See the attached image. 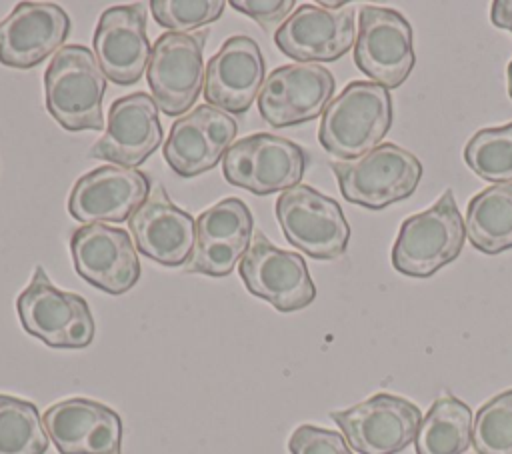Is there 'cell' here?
I'll list each match as a JSON object with an SVG mask.
<instances>
[{
  "instance_id": "cell-21",
  "label": "cell",
  "mask_w": 512,
  "mask_h": 454,
  "mask_svg": "<svg viewBox=\"0 0 512 454\" xmlns=\"http://www.w3.org/2000/svg\"><path fill=\"white\" fill-rule=\"evenodd\" d=\"M42 422L60 454H122V418L102 402L60 400Z\"/></svg>"
},
{
  "instance_id": "cell-17",
  "label": "cell",
  "mask_w": 512,
  "mask_h": 454,
  "mask_svg": "<svg viewBox=\"0 0 512 454\" xmlns=\"http://www.w3.org/2000/svg\"><path fill=\"white\" fill-rule=\"evenodd\" d=\"M158 110L156 100L146 92L116 98L108 110L104 136L88 150V158L126 168L144 164L164 138Z\"/></svg>"
},
{
  "instance_id": "cell-26",
  "label": "cell",
  "mask_w": 512,
  "mask_h": 454,
  "mask_svg": "<svg viewBox=\"0 0 512 454\" xmlns=\"http://www.w3.org/2000/svg\"><path fill=\"white\" fill-rule=\"evenodd\" d=\"M48 432L38 408L22 398L0 394V454H46Z\"/></svg>"
},
{
  "instance_id": "cell-8",
  "label": "cell",
  "mask_w": 512,
  "mask_h": 454,
  "mask_svg": "<svg viewBox=\"0 0 512 454\" xmlns=\"http://www.w3.org/2000/svg\"><path fill=\"white\" fill-rule=\"evenodd\" d=\"M208 30L198 34L166 32L156 38L146 80L152 98L166 116L188 112L204 90V44Z\"/></svg>"
},
{
  "instance_id": "cell-1",
  "label": "cell",
  "mask_w": 512,
  "mask_h": 454,
  "mask_svg": "<svg viewBox=\"0 0 512 454\" xmlns=\"http://www.w3.org/2000/svg\"><path fill=\"white\" fill-rule=\"evenodd\" d=\"M392 124L390 92L368 80H354L326 106L318 140L340 158L354 160L380 146Z\"/></svg>"
},
{
  "instance_id": "cell-4",
  "label": "cell",
  "mask_w": 512,
  "mask_h": 454,
  "mask_svg": "<svg viewBox=\"0 0 512 454\" xmlns=\"http://www.w3.org/2000/svg\"><path fill=\"white\" fill-rule=\"evenodd\" d=\"M330 168L342 196L370 210L406 200L422 178L420 160L392 142H384L360 158L332 162Z\"/></svg>"
},
{
  "instance_id": "cell-32",
  "label": "cell",
  "mask_w": 512,
  "mask_h": 454,
  "mask_svg": "<svg viewBox=\"0 0 512 454\" xmlns=\"http://www.w3.org/2000/svg\"><path fill=\"white\" fill-rule=\"evenodd\" d=\"M490 20L496 28L512 32V0H496L492 2Z\"/></svg>"
},
{
  "instance_id": "cell-29",
  "label": "cell",
  "mask_w": 512,
  "mask_h": 454,
  "mask_svg": "<svg viewBox=\"0 0 512 454\" xmlns=\"http://www.w3.org/2000/svg\"><path fill=\"white\" fill-rule=\"evenodd\" d=\"M152 16L168 32L186 34V30L216 22L224 12L222 0H152Z\"/></svg>"
},
{
  "instance_id": "cell-15",
  "label": "cell",
  "mask_w": 512,
  "mask_h": 454,
  "mask_svg": "<svg viewBox=\"0 0 512 454\" xmlns=\"http://www.w3.org/2000/svg\"><path fill=\"white\" fill-rule=\"evenodd\" d=\"M274 42L282 54L300 64L334 62L356 42L354 10L302 4L278 26Z\"/></svg>"
},
{
  "instance_id": "cell-23",
  "label": "cell",
  "mask_w": 512,
  "mask_h": 454,
  "mask_svg": "<svg viewBox=\"0 0 512 454\" xmlns=\"http://www.w3.org/2000/svg\"><path fill=\"white\" fill-rule=\"evenodd\" d=\"M266 62L260 46L250 36H230L208 60L204 78V98L226 114H244L258 98L264 84Z\"/></svg>"
},
{
  "instance_id": "cell-19",
  "label": "cell",
  "mask_w": 512,
  "mask_h": 454,
  "mask_svg": "<svg viewBox=\"0 0 512 454\" xmlns=\"http://www.w3.org/2000/svg\"><path fill=\"white\" fill-rule=\"evenodd\" d=\"M148 12L144 4H120L98 18L92 46L108 80L118 86L136 84L148 66L152 46L146 36Z\"/></svg>"
},
{
  "instance_id": "cell-24",
  "label": "cell",
  "mask_w": 512,
  "mask_h": 454,
  "mask_svg": "<svg viewBox=\"0 0 512 454\" xmlns=\"http://www.w3.org/2000/svg\"><path fill=\"white\" fill-rule=\"evenodd\" d=\"M464 230L470 244L484 254L512 248V182L484 188L468 202Z\"/></svg>"
},
{
  "instance_id": "cell-20",
  "label": "cell",
  "mask_w": 512,
  "mask_h": 454,
  "mask_svg": "<svg viewBox=\"0 0 512 454\" xmlns=\"http://www.w3.org/2000/svg\"><path fill=\"white\" fill-rule=\"evenodd\" d=\"M72 20L66 10L52 2H18L0 20V64L28 70L66 42Z\"/></svg>"
},
{
  "instance_id": "cell-22",
  "label": "cell",
  "mask_w": 512,
  "mask_h": 454,
  "mask_svg": "<svg viewBox=\"0 0 512 454\" xmlns=\"http://www.w3.org/2000/svg\"><path fill=\"white\" fill-rule=\"evenodd\" d=\"M136 250L146 258L176 268L190 260L196 240V218L178 208L162 184H154L146 202L128 218Z\"/></svg>"
},
{
  "instance_id": "cell-16",
  "label": "cell",
  "mask_w": 512,
  "mask_h": 454,
  "mask_svg": "<svg viewBox=\"0 0 512 454\" xmlns=\"http://www.w3.org/2000/svg\"><path fill=\"white\" fill-rule=\"evenodd\" d=\"M150 178L116 164L98 166L76 180L68 196V212L84 224L128 220L148 198Z\"/></svg>"
},
{
  "instance_id": "cell-33",
  "label": "cell",
  "mask_w": 512,
  "mask_h": 454,
  "mask_svg": "<svg viewBox=\"0 0 512 454\" xmlns=\"http://www.w3.org/2000/svg\"><path fill=\"white\" fill-rule=\"evenodd\" d=\"M508 96H510V100H512V60H510V64H508Z\"/></svg>"
},
{
  "instance_id": "cell-27",
  "label": "cell",
  "mask_w": 512,
  "mask_h": 454,
  "mask_svg": "<svg viewBox=\"0 0 512 454\" xmlns=\"http://www.w3.org/2000/svg\"><path fill=\"white\" fill-rule=\"evenodd\" d=\"M464 162L484 180L512 182V122L474 132L464 146Z\"/></svg>"
},
{
  "instance_id": "cell-14",
  "label": "cell",
  "mask_w": 512,
  "mask_h": 454,
  "mask_svg": "<svg viewBox=\"0 0 512 454\" xmlns=\"http://www.w3.org/2000/svg\"><path fill=\"white\" fill-rule=\"evenodd\" d=\"M254 234V218L240 198H224L196 218V240L184 270L190 274L228 276L244 258Z\"/></svg>"
},
{
  "instance_id": "cell-28",
  "label": "cell",
  "mask_w": 512,
  "mask_h": 454,
  "mask_svg": "<svg viewBox=\"0 0 512 454\" xmlns=\"http://www.w3.org/2000/svg\"><path fill=\"white\" fill-rule=\"evenodd\" d=\"M476 454H512V388L490 398L472 424Z\"/></svg>"
},
{
  "instance_id": "cell-3",
  "label": "cell",
  "mask_w": 512,
  "mask_h": 454,
  "mask_svg": "<svg viewBox=\"0 0 512 454\" xmlns=\"http://www.w3.org/2000/svg\"><path fill=\"white\" fill-rule=\"evenodd\" d=\"M464 218L448 188L424 212L408 216L392 246V266L412 278H428L462 252Z\"/></svg>"
},
{
  "instance_id": "cell-7",
  "label": "cell",
  "mask_w": 512,
  "mask_h": 454,
  "mask_svg": "<svg viewBox=\"0 0 512 454\" xmlns=\"http://www.w3.org/2000/svg\"><path fill=\"white\" fill-rule=\"evenodd\" d=\"M276 220L286 240L310 258L334 260L348 248L350 226L340 204L312 186L298 184L282 192Z\"/></svg>"
},
{
  "instance_id": "cell-12",
  "label": "cell",
  "mask_w": 512,
  "mask_h": 454,
  "mask_svg": "<svg viewBox=\"0 0 512 454\" xmlns=\"http://www.w3.org/2000/svg\"><path fill=\"white\" fill-rule=\"evenodd\" d=\"M336 80L320 64H286L272 70L260 92L258 110L272 128L310 122L324 114Z\"/></svg>"
},
{
  "instance_id": "cell-31",
  "label": "cell",
  "mask_w": 512,
  "mask_h": 454,
  "mask_svg": "<svg viewBox=\"0 0 512 454\" xmlns=\"http://www.w3.org/2000/svg\"><path fill=\"white\" fill-rule=\"evenodd\" d=\"M230 6L254 18L264 28L282 24L288 18V14L294 12L292 0H232Z\"/></svg>"
},
{
  "instance_id": "cell-25",
  "label": "cell",
  "mask_w": 512,
  "mask_h": 454,
  "mask_svg": "<svg viewBox=\"0 0 512 454\" xmlns=\"http://www.w3.org/2000/svg\"><path fill=\"white\" fill-rule=\"evenodd\" d=\"M472 442V410L452 394L432 402L416 434V454H464Z\"/></svg>"
},
{
  "instance_id": "cell-5",
  "label": "cell",
  "mask_w": 512,
  "mask_h": 454,
  "mask_svg": "<svg viewBox=\"0 0 512 454\" xmlns=\"http://www.w3.org/2000/svg\"><path fill=\"white\" fill-rule=\"evenodd\" d=\"M16 310L22 328L52 348H86L94 340V318L88 302L56 288L44 266L36 264L28 286L18 294Z\"/></svg>"
},
{
  "instance_id": "cell-6",
  "label": "cell",
  "mask_w": 512,
  "mask_h": 454,
  "mask_svg": "<svg viewBox=\"0 0 512 454\" xmlns=\"http://www.w3.org/2000/svg\"><path fill=\"white\" fill-rule=\"evenodd\" d=\"M306 166L308 154L302 146L268 132L236 140L222 158L226 182L256 196L298 186Z\"/></svg>"
},
{
  "instance_id": "cell-18",
  "label": "cell",
  "mask_w": 512,
  "mask_h": 454,
  "mask_svg": "<svg viewBox=\"0 0 512 454\" xmlns=\"http://www.w3.org/2000/svg\"><path fill=\"white\" fill-rule=\"evenodd\" d=\"M238 134L236 120L208 104L180 116L166 138L164 160L182 178L212 170Z\"/></svg>"
},
{
  "instance_id": "cell-9",
  "label": "cell",
  "mask_w": 512,
  "mask_h": 454,
  "mask_svg": "<svg viewBox=\"0 0 512 454\" xmlns=\"http://www.w3.org/2000/svg\"><path fill=\"white\" fill-rule=\"evenodd\" d=\"M348 446L360 454H398L416 440L422 414L406 398L378 392L346 410L330 412Z\"/></svg>"
},
{
  "instance_id": "cell-13",
  "label": "cell",
  "mask_w": 512,
  "mask_h": 454,
  "mask_svg": "<svg viewBox=\"0 0 512 454\" xmlns=\"http://www.w3.org/2000/svg\"><path fill=\"white\" fill-rule=\"evenodd\" d=\"M76 272L94 288L120 296L140 280V260L132 236L108 224H84L70 236Z\"/></svg>"
},
{
  "instance_id": "cell-10",
  "label": "cell",
  "mask_w": 512,
  "mask_h": 454,
  "mask_svg": "<svg viewBox=\"0 0 512 454\" xmlns=\"http://www.w3.org/2000/svg\"><path fill=\"white\" fill-rule=\"evenodd\" d=\"M354 62L372 82L386 90L398 88L416 62L410 22L394 8L362 6Z\"/></svg>"
},
{
  "instance_id": "cell-11",
  "label": "cell",
  "mask_w": 512,
  "mask_h": 454,
  "mask_svg": "<svg viewBox=\"0 0 512 454\" xmlns=\"http://www.w3.org/2000/svg\"><path fill=\"white\" fill-rule=\"evenodd\" d=\"M238 272L246 290L278 312L302 310L316 298V286L304 258L274 246L262 232H256Z\"/></svg>"
},
{
  "instance_id": "cell-30",
  "label": "cell",
  "mask_w": 512,
  "mask_h": 454,
  "mask_svg": "<svg viewBox=\"0 0 512 454\" xmlns=\"http://www.w3.org/2000/svg\"><path fill=\"white\" fill-rule=\"evenodd\" d=\"M290 454H354L340 432L302 424L288 440Z\"/></svg>"
},
{
  "instance_id": "cell-2",
  "label": "cell",
  "mask_w": 512,
  "mask_h": 454,
  "mask_svg": "<svg viewBox=\"0 0 512 454\" xmlns=\"http://www.w3.org/2000/svg\"><path fill=\"white\" fill-rule=\"evenodd\" d=\"M106 76L82 44L62 46L44 72V100L50 116L66 130H104L102 100Z\"/></svg>"
}]
</instances>
